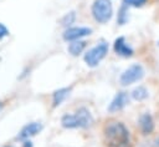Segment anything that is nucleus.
I'll list each match as a JSON object with an SVG mask.
<instances>
[{
	"instance_id": "nucleus-1",
	"label": "nucleus",
	"mask_w": 159,
	"mask_h": 147,
	"mask_svg": "<svg viewBox=\"0 0 159 147\" xmlns=\"http://www.w3.org/2000/svg\"><path fill=\"white\" fill-rule=\"evenodd\" d=\"M106 147H130V136L123 122L108 121L103 128Z\"/></svg>"
},
{
	"instance_id": "nucleus-2",
	"label": "nucleus",
	"mask_w": 159,
	"mask_h": 147,
	"mask_svg": "<svg viewBox=\"0 0 159 147\" xmlns=\"http://www.w3.org/2000/svg\"><path fill=\"white\" fill-rule=\"evenodd\" d=\"M92 15L94 20L101 24L109 21L113 15V6L111 0H94L92 4Z\"/></svg>"
},
{
	"instance_id": "nucleus-3",
	"label": "nucleus",
	"mask_w": 159,
	"mask_h": 147,
	"mask_svg": "<svg viewBox=\"0 0 159 147\" xmlns=\"http://www.w3.org/2000/svg\"><path fill=\"white\" fill-rule=\"evenodd\" d=\"M108 54V42H99L98 45H96L94 47H92L91 50H88L84 55V62L91 66L94 67L97 66Z\"/></svg>"
},
{
	"instance_id": "nucleus-4",
	"label": "nucleus",
	"mask_w": 159,
	"mask_h": 147,
	"mask_svg": "<svg viewBox=\"0 0 159 147\" xmlns=\"http://www.w3.org/2000/svg\"><path fill=\"white\" fill-rule=\"evenodd\" d=\"M144 76V69L138 65V64H134L132 66H129L119 77V82L120 85L123 86H128L130 83H134L137 81H139L142 77Z\"/></svg>"
},
{
	"instance_id": "nucleus-5",
	"label": "nucleus",
	"mask_w": 159,
	"mask_h": 147,
	"mask_svg": "<svg viewBox=\"0 0 159 147\" xmlns=\"http://www.w3.org/2000/svg\"><path fill=\"white\" fill-rule=\"evenodd\" d=\"M92 34V29L84 27V26H76V27H68L63 32V40L66 41H75L81 40L84 36H88Z\"/></svg>"
},
{
	"instance_id": "nucleus-6",
	"label": "nucleus",
	"mask_w": 159,
	"mask_h": 147,
	"mask_svg": "<svg viewBox=\"0 0 159 147\" xmlns=\"http://www.w3.org/2000/svg\"><path fill=\"white\" fill-rule=\"evenodd\" d=\"M41 130H42V125H41L40 122H31V123H27L26 126H24V127L21 128V131H20L19 135H17V138H19V140H22V141L29 140L30 137L37 135Z\"/></svg>"
},
{
	"instance_id": "nucleus-7",
	"label": "nucleus",
	"mask_w": 159,
	"mask_h": 147,
	"mask_svg": "<svg viewBox=\"0 0 159 147\" xmlns=\"http://www.w3.org/2000/svg\"><path fill=\"white\" fill-rule=\"evenodd\" d=\"M75 116L77 118V123H78L80 128H87V127L92 126V123H93V117H92L91 112L84 107L77 110L75 112Z\"/></svg>"
},
{
	"instance_id": "nucleus-8",
	"label": "nucleus",
	"mask_w": 159,
	"mask_h": 147,
	"mask_svg": "<svg viewBox=\"0 0 159 147\" xmlns=\"http://www.w3.org/2000/svg\"><path fill=\"white\" fill-rule=\"evenodd\" d=\"M129 102V96L127 92H118L114 98L112 100V102L109 103V107H108V111L109 112H117L119 110H122L127 103Z\"/></svg>"
},
{
	"instance_id": "nucleus-9",
	"label": "nucleus",
	"mask_w": 159,
	"mask_h": 147,
	"mask_svg": "<svg viewBox=\"0 0 159 147\" xmlns=\"http://www.w3.org/2000/svg\"><path fill=\"white\" fill-rule=\"evenodd\" d=\"M114 51L120 55V56H130L133 54V50L130 46H128V44L125 42L124 37H118L114 41Z\"/></svg>"
},
{
	"instance_id": "nucleus-10",
	"label": "nucleus",
	"mask_w": 159,
	"mask_h": 147,
	"mask_svg": "<svg viewBox=\"0 0 159 147\" xmlns=\"http://www.w3.org/2000/svg\"><path fill=\"white\" fill-rule=\"evenodd\" d=\"M139 126L144 135H149L154 130V121L149 113H143L139 117Z\"/></svg>"
},
{
	"instance_id": "nucleus-11",
	"label": "nucleus",
	"mask_w": 159,
	"mask_h": 147,
	"mask_svg": "<svg viewBox=\"0 0 159 147\" xmlns=\"http://www.w3.org/2000/svg\"><path fill=\"white\" fill-rule=\"evenodd\" d=\"M71 92V88L68 87H63V88H60V90H56L52 95V106L53 107H57L58 105L62 103V101L66 100V97L70 95Z\"/></svg>"
},
{
	"instance_id": "nucleus-12",
	"label": "nucleus",
	"mask_w": 159,
	"mask_h": 147,
	"mask_svg": "<svg viewBox=\"0 0 159 147\" xmlns=\"http://www.w3.org/2000/svg\"><path fill=\"white\" fill-rule=\"evenodd\" d=\"M86 47V41H82V40H75V41H71L70 45H68V52L73 56H77L80 55Z\"/></svg>"
},
{
	"instance_id": "nucleus-13",
	"label": "nucleus",
	"mask_w": 159,
	"mask_h": 147,
	"mask_svg": "<svg viewBox=\"0 0 159 147\" xmlns=\"http://www.w3.org/2000/svg\"><path fill=\"white\" fill-rule=\"evenodd\" d=\"M61 123L65 128H78V123L75 113H66L61 118Z\"/></svg>"
},
{
	"instance_id": "nucleus-14",
	"label": "nucleus",
	"mask_w": 159,
	"mask_h": 147,
	"mask_svg": "<svg viewBox=\"0 0 159 147\" xmlns=\"http://www.w3.org/2000/svg\"><path fill=\"white\" fill-rule=\"evenodd\" d=\"M132 97L134 100H137V101H143V100H145L148 97V91H147L145 87L138 86L137 88H134L132 91Z\"/></svg>"
},
{
	"instance_id": "nucleus-15",
	"label": "nucleus",
	"mask_w": 159,
	"mask_h": 147,
	"mask_svg": "<svg viewBox=\"0 0 159 147\" xmlns=\"http://www.w3.org/2000/svg\"><path fill=\"white\" fill-rule=\"evenodd\" d=\"M75 20H76V12H75V11H70V12H67V14L61 19V24H62L63 26H68V25L73 24Z\"/></svg>"
},
{
	"instance_id": "nucleus-16",
	"label": "nucleus",
	"mask_w": 159,
	"mask_h": 147,
	"mask_svg": "<svg viewBox=\"0 0 159 147\" xmlns=\"http://www.w3.org/2000/svg\"><path fill=\"white\" fill-rule=\"evenodd\" d=\"M124 5L127 6H134V7H139V6H143L147 0H123Z\"/></svg>"
},
{
	"instance_id": "nucleus-17",
	"label": "nucleus",
	"mask_w": 159,
	"mask_h": 147,
	"mask_svg": "<svg viewBox=\"0 0 159 147\" xmlns=\"http://www.w3.org/2000/svg\"><path fill=\"white\" fill-rule=\"evenodd\" d=\"M127 12H125V7L123 6L122 9H120V11H119V15H118V22L119 24H124L125 22V20H127V15H125Z\"/></svg>"
},
{
	"instance_id": "nucleus-18",
	"label": "nucleus",
	"mask_w": 159,
	"mask_h": 147,
	"mask_svg": "<svg viewBox=\"0 0 159 147\" xmlns=\"http://www.w3.org/2000/svg\"><path fill=\"white\" fill-rule=\"evenodd\" d=\"M9 30H7V27L4 25V24H1L0 22V40L1 39H4V37H6V36H9Z\"/></svg>"
},
{
	"instance_id": "nucleus-19",
	"label": "nucleus",
	"mask_w": 159,
	"mask_h": 147,
	"mask_svg": "<svg viewBox=\"0 0 159 147\" xmlns=\"http://www.w3.org/2000/svg\"><path fill=\"white\" fill-rule=\"evenodd\" d=\"M24 147H32V145H31V142H30V141L25 140V142H24Z\"/></svg>"
},
{
	"instance_id": "nucleus-20",
	"label": "nucleus",
	"mask_w": 159,
	"mask_h": 147,
	"mask_svg": "<svg viewBox=\"0 0 159 147\" xmlns=\"http://www.w3.org/2000/svg\"><path fill=\"white\" fill-rule=\"evenodd\" d=\"M2 106H4V103L0 101V111H1V108H2Z\"/></svg>"
},
{
	"instance_id": "nucleus-21",
	"label": "nucleus",
	"mask_w": 159,
	"mask_h": 147,
	"mask_svg": "<svg viewBox=\"0 0 159 147\" xmlns=\"http://www.w3.org/2000/svg\"><path fill=\"white\" fill-rule=\"evenodd\" d=\"M5 147H11V146H5Z\"/></svg>"
}]
</instances>
